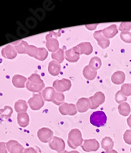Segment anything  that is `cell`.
<instances>
[{
    "instance_id": "cell-5",
    "label": "cell",
    "mask_w": 131,
    "mask_h": 153,
    "mask_svg": "<svg viewBox=\"0 0 131 153\" xmlns=\"http://www.w3.org/2000/svg\"><path fill=\"white\" fill-rule=\"evenodd\" d=\"M28 53L30 56H33V57L40 59L41 61L46 59L47 57V51L44 48H36L34 46H31L29 47V50Z\"/></svg>"
},
{
    "instance_id": "cell-40",
    "label": "cell",
    "mask_w": 131,
    "mask_h": 153,
    "mask_svg": "<svg viewBox=\"0 0 131 153\" xmlns=\"http://www.w3.org/2000/svg\"><path fill=\"white\" fill-rule=\"evenodd\" d=\"M105 153H119V152H116V150L112 149V150H109V151H107Z\"/></svg>"
},
{
    "instance_id": "cell-39",
    "label": "cell",
    "mask_w": 131,
    "mask_h": 153,
    "mask_svg": "<svg viewBox=\"0 0 131 153\" xmlns=\"http://www.w3.org/2000/svg\"><path fill=\"white\" fill-rule=\"evenodd\" d=\"M58 153H79L78 151H71V152H67V151H63Z\"/></svg>"
},
{
    "instance_id": "cell-29",
    "label": "cell",
    "mask_w": 131,
    "mask_h": 153,
    "mask_svg": "<svg viewBox=\"0 0 131 153\" xmlns=\"http://www.w3.org/2000/svg\"><path fill=\"white\" fill-rule=\"evenodd\" d=\"M15 108H16V111H17L18 112L26 111V110H27L26 103H25L24 101H22V100L18 101V102L16 103Z\"/></svg>"
},
{
    "instance_id": "cell-36",
    "label": "cell",
    "mask_w": 131,
    "mask_h": 153,
    "mask_svg": "<svg viewBox=\"0 0 131 153\" xmlns=\"http://www.w3.org/2000/svg\"><path fill=\"white\" fill-rule=\"evenodd\" d=\"M0 153H7L6 148H5V144L3 143L0 144Z\"/></svg>"
},
{
    "instance_id": "cell-35",
    "label": "cell",
    "mask_w": 131,
    "mask_h": 153,
    "mask_svg": "<svg viewBox=\"0 0 131 153\" xmlns=\"http://www.w3.org/2000/svg\"><path fill=\"white\" fill-rule=\"evenodd\" d=\"M97 26V24H95V25H86V28L88 29L89 30H94L95 29Z\"/></svg>"
},
{
    "instance_id": "cell-2",
    "label": "cell",
    "mask_w": 131,
    "mask_h": 153,
    "mask_svg": "<svg viewBox=\"0 0 131 153\" xmlns=\"http://www.w3.org/2000/svg\"><path fill=\"white\" fill-rule=\"evenodd\" d=\"M90 123L94 126L101 127L104 126L107 123V115L102 111L93 112L90 118Z\"/></svg>"
},
{
    "instance_id": "cell-27",
    "label": "cell",
    "mask_w": 131,
    "mask_h": 153,
    "mask_svg": "<svg viewBox=\"0 0 131 153\" xmlns=\"http://www.w3.org/2000/svg\"><path fill=\"white\" fill-rule=\"evenodd\" d=\"M64 101V95L63 93H60V92H55L53 102L57 105H61Z\"/></svg>"
},
{
    "instance_id": "cell-30",
    "label": "cell",
    "mask_w": 131,
    "mask_h": 153,
    "mask_svg": "<svg viewBox=\"0 0 131 153\" xmlns=\"http://www.w3.org/2000/svg\"><path fill=\"white\" fill-rule=\"evenodd\" d=\"M120 38L125 43L130 44L131 43V33L130 32H122L120 34Z\"/></svg>"
},
{
    "instance_id": "cell-6",
    "label": "cell",
    "mask_w": 131,
    "mask_h": 153,
    "mask_svg": "<svg viewBox=\"0 0 131 153\" xmlns=\"http://www.w3.org/2000/svg\"><path fill=\"white\" fill-rule=\"evenodd\" d=\"M71 86H72V83L68 79H62V80L53 82V88L56 89V91L60 93L68 91L71 88Z\"/></svg>"
},
{
    "instance_id": "cell-34",
    "label": "cell",
    "mask_w": 131,
    "mask_h": 153,
    "mask_svg": "<svg viewBox=\"0 0 131 153\" xmlns=\"http://www.w3.org/2000/svg\"><path fill=\"white\" fill-rule=\"evenodd\" d=\"M123 140L127 144H131V129H128L123 134Z\"/></svg>"
},
{
    "instance_id": "cell-1",
    "label": "cell",
    "mask_w": 131,
    "mask_h": 153,
    "mask_svg": "<svg viewBox=\"0 0 131 153\" xmlns=\"http://www.w3.org/2000/svg\"><path fill=\"white\" fill-rule=\"evenodd\" d=\"M68 143L69 147L72 149H75L79 146H82L83 143V139L80 130H79L78 129H74L71 130L68 134Z\"/></svg>"
},
{
    "instance_id": "cell-21",
    "label": "cell",
    "mask_w": 131,
    "mask_h": 153,
    "mask_svg": "<svg viewBox=\"0 0 131 153\" xmlns=\"http://www.w3.org/2000/svg\"><path fill=\"white\" fill-rule=\"evenodd\" d=\"M101 147L106 152L112 150L114 147V142L112 139L109 137H105L103 138L102 140H101Z\"/></svg>"
},
{
    "instance_id": "cell-41",
    "label": "cell",
    "mask_w": 131,
    "mask_h": 153,
    "mask_svg": "<svg viewBox=\"0 0 131 153\" xmlns=\"http://www.w3.org/2000/svg\"><path fill=\"white\" fill-rule=\"evenodd\" d=\"M130 152H131V149H130Z\"/></svg>"
},
{
    "instance_id": "cell-12",
    "label": "cell",
    "mask_w": 131,
    "mask_h": 153,
    "mask_svg": "<svg viewBox=\"0 0 131 153\" xmlns=\"http://www.w3.org/2000/svg\"><path fill=\"white\" fill-rule=\"evenodd\" d=\"M38 135H39V138L41 141L46 143L50 141L51 138L53 137V132L50 129L42 128V129H40Z\"/></svg>"
},
{
    "instance_id": "cell-7",
    "label": "cell",
    "mask_w": 131,
    "mask_h": 153,
    "mask_svg": "<svg viewBox=\"0 0 131 153\" xmlns=\"http://www.w3.org/2000/svg\"><path fill=\"white\" fill-rule=\"evenodd\" d=\"M59 111L63 115H75L78 112L76 106L72 103H63L59 107Z\"/></svg>"
},
{
    "instance_id": "cell-13",
    "label": "cell",
    "mask_w": 131,
    "mask_h": 153,
    "mask_svg": "<svg viewBox=\"0 0 131 153\" xmlns=\"http://www.w3.org/2000/svg\"><path fill=\"white\" fill-rule=\"evenodd\" d=\"M46 39H47V42H46V47L48 48V50L50 51H52V52L54 53V51H57L59 49V43L57 41V39L55 37H52L50 34H49L47 36H46Z\"/></svg>"
},
{
    "instance_id": "cell-10",
    "label": "cell",
    "mask_w": 131,
    "mask_h": 153,
    "mask_svg": "<svg viewBox=\"0 0 131 153\" xmlns=\"http://www.w3.org/2000/svg\"><path fill=\"white\" fill-rule=\"evenodd\" d=\"M94 37L96 39L98 45L101 47L102 49H105V48H107L109 46L110 40L108 39H107V38H105V36H103L101 30L96 31L94 34Z\"/></svg>"
},
{
    "instance_id": "cell-26",
    "label": "cell",
    "mask_w": 131,
    "mask_h": 153,
    "mask_svg": "<svg viewBox=\"0 0 131 153\" xmlns=\"http://www.w3.org/2000/svg\"><path fill=\"white\" fill-rule=\"evenodd\" d=\"M64 49H60V50L57 51V52L53 53L52 58L53 59H55L57 62L61 63V62H62L64 61Z\"/></svg>"
},
{
    "instance_id": "cell-17",
    "label": "cell",
    "mask_w": 131,
    "mask_h": 153,
    "mask_svg": "<svg viewBox=\"0 0 131 153\" xmlns=\"http://www.w3.org/2000/svg\"><path fill=\"white\" fill-rule=\"evenodd\" d=\"M126 75L122 71H116L111 76V81L115 85H121L125 81Z\"/></svg>"
},
{
    "instance_id": "cell-38",
    "label": "cell",
    "mask_w": 131,
    "mask_h": 153,
    "mask_svg": "<svg viewBox=\"0 0 131 153\" xmlns=\"http://www.w3.org/2000/svg\"><path fill=\"white\" fill-rule=\"evenodd\" d=\"M127 124L130 126V128L131 129V115L129 116V118H127Z\"/></svg>"
},
{
    "instance_id": "cell-8",
    "label": "cell",
    "mask_w": 131,
    "mask_h": 153,
    "mask_svg": "<svg viewBox=\"0 0 131 153\" xmlns=\"http://www.w3.org/2000/svg\"><path fill=\"white\" fill-rule=\"evenodd\" d=\"M64 55H65V59L70 62H76L77 61H79L80 58V53L77 47H74L69 50L66 51Z\"/></svg>"
},
{
    "instance_id": "cell-28",
    "label": "cell",
    "mask_w": 131,
    "mask_h": 153,
    "mask_svg": "<svg viewBox=\"0 0 131 153\" xmlns=\"http://www.w3.org/2000/svg\"><path fill=\"white\" fill-rule=\"evenodd\" d=\"M120 92L123 96L126 97L131 96V85L130 84H124L121 87Z\"/></svg>"
},
{
    "instance_id": "cell-19",
    "label": "cell",
    "mask_w": 131,
    "mask_h": 153,
    "mask_svg": "<svg viewBox=\"0 0 131 153\" xmlns=\"http://www.w3.org/2000/svg\"><path fill=\"white\" fill-rule=\"evenodd\" d=\"M48 70L50 74L53 76H57L61 71V65L57 61H52L49 64Z\"/></svg>"
},
{
    "instance_id": "cell-33",
    "label": "cell",
    "mask_w": 131,
    "mask_h": 153,
    "mask_svg": "<svg viewBox=\"0 0 131 153\" xmlns=\"http://www.w3.org/2000/svg\"><path fill=\"white\" fill-rule=\"evenodd\" d=\"M130 29H131V22H122L119 28V30L122 32H129Z\"/></svg>"
},
{
    "instance_id": "cell-31",
    "label": "cell",
    "mask_w": 131,
    "mask_h": 153,
    "mask_svg": "<svg viewBox=\"0 0 131 153\" xmlns=\"http://www.w3.org/2000/svg\"><path fill=\"white\" fill-rule=\"evenodd\" d=\"M2 51H3V52H5V51H6V53H2V55H3V56H4V57L7 58V56H8V54H10V55H13V57H15L16 56V52L13 49V47L10 46V45L6 47V48H5L4 49L2 50Z\"/></svg>"
},
{
    "instance_id": "cell-22",
    "label": "cell",
    "mask_w": 131,
    "mask_h": 153,
    "mask_svg": "<svg viewBox=\"0 0 131 153\" xmlns=\"http://www.w3.org/2000/svg\"><path fill=\"white\" fill-rule=\"evenodd\" d=\"M118 111L119 113L122 116H128L130 114L131 111V108L130 106L128 103L125 102V103H122L121 104H119L118 107Z\"/></svg>"
},
{
    "instance_id": "cell-4",
    "label": "cell",
    "mask_w": 131,
    "mask_h": 153,
    "mask_svg": "<svg viewBox=\"0 0 131 153\" xmlns=\"http://www.w3.org/2000/svg\"><path fill=\"white\" fill-rule=\"evenodd\" d=\"M89 99L90 101V108L97 109L99 106L105 103V96L103 92H97Z\"/></svg>"
},
{
    "instance_id": "cell-18",
    "label": "cell",
    "mask_w": 131,
    "mask_h": 153,
    "mask_svg": "<svg viewBox=\"0 0 131 153\" xmlns=\"http://www.w3.org/2000/svg\"><path fill=\"white\" fill-rule=\"evenodd\" d=\"M7 148L10 153H22V151L24 149V148L20 144H19L17 141H14V140L9 141L7 144Z\"/></svg>"
},
{
    "instance_id": "cell-32",
    "label": "cell",
    "mask_w": 131,
    "mask_h": 153,
    "mask_svg": "<svg viewBox=\"0 0 131 153\" xmlns=\"http://www.w3.org/2000/svg\"><path fill=\"white\" fill-rule=\"evenodd\" d=\"M115 99H116V101L117 102V103H119V104H121V103H125V102L127 101V97H126L125 96H123V95L121 93L120 91H118V92H116V97H115Z\"/></svg>"
},
{
    "instance_id": "cell-24",
    "label": "cell",
    "mask_w": 131,
    "mask_h": 153,
    "mask_svg": "<svg viewBox=\"0 0 131 153\" xmlns=\"http://www.w3.org/2000/svg\"><path fill=\"white\" fill-rule=\"evenodd\" d=\"M44 99L47 101H53L55 95V91L53 88H46L42 92Z\"/></svg>"
},
{
    "instance_id": "cell-16",
    "label": "cell",
    "mask_w": 131,
    "mask_h": 153,
    "mask_svg": "<svg viewBox=\"0 0 131 153\" xmlns=\"http://www.w3.org/2000/svg\"><path fill=\"white\" fill-rule=\"evenodd\" d=\"M103 36L105 38L109 39L110 38H113L118 33V29L116 25H111L109 27H108L106 29H104L101 30Z\"/></svg>"
},
{
    "instance_id": "cell-37",
    "label": "cell",
    "mask_w": 131,
    "mask_h": 153,
    "mask_svg": "<svg viewBox=\"0 0 131 153\" xmlns=\"http://www.w3.org/2000/svg\"><path fill=\"white\" fill-rule=\"evenodd\" d=\"M24 153H38V152L35 151V149H32V148H31V149H28L27 150H25Z\"/></svg>"
},
{
    "instance_id": "cell-11",
    "label": "cell",
    "mask_w": 131,
    "mask_h": 153,
    "mask_svg": "<svg viewBox=\"0 0 131 153\" xmlns=\"http://www.w3.org/2000/svg\"><path fill=\"white\" fill-rule=\"evenodd\" d=\"M77 111L80 113H84L87 111L90 108V99L87 98H81L79 99L76 103Z\"/></svg>"
},
{
    "instance_id": "cell-3",
    "label": "cell",
    "mask_w": 131,
    "mask_h": 153,
    "mask_svg": "<svg viewBox=\"0 0 131 153\" xmlns=\"http://www.w3.org/2000/svg\"><path fill=\"white\" fill-rule=\"evenodd\" d=\"M100 148V144L96 139H88L84 140L82 144V149L84 152H97Z\"/></svg>"
},
{
    "instance_id": "cell-20",
    "label": "cell",
    "mask_w": 131,
    "mask_h": 153,
    "mask_svg": "<svg viewBox=\"0 0 131 153\" xmlns=\"http://www.w3.org/2000/svg\"><path fill=\"white\" fill-rule=\"evenodd\" d=\"M83 76L85 77L86 79H87L89 81H92V80H94V79L96 78L97 76V71L95 70H93L91 68H90L89 66H86L84 67L83 71Z\"/></svg>"
},
{
    "instance_id": "cell-9",
    "label": "cell",
    "mask_w": 131,
    "mask_h": 153,
    "mask_svg": "<svg viewBox=\"0 0 131 153\" xmlns=\"http://www.w3.org/2000/svg\"><path fill=\"white\" fill-rule=\"evenodd\" d=\"M50 147L53 150H55V151H57L58 152H61L64 151L65 144H64V140L57 137H53L52 140L50 142Z\"/></svg>"
},
{
    "instance_id": "cell-23",
    "label": "cell",
    "mask_w": 131,
    "mask_h": 153,
    "mask_svg": "<svg viewBox=\"0 0 131 153\" xmlns=\"http://www.w3.org/2000/svg\"><path fill=\"white\" fill-rule=\"evenodd\" d=\"M101 65H102V62L99 57H93L90 59V63H89L90 68H91L92 70H95V71L99 70L101 67Z\"/></svg>"
},
{
    "instance_id": "cell-25",
    "label": "cell",
    "mask_w": 131,
    "mask_h": 153,
    "mask_svg": "<svg viewBox=\"0 0 131 153\" xmlns=\"http://www.w3.org/2000/svg\"><path fill=\"white\" fill-rule=\"evenodd\" d=\"M18 122L20 126H27L29 124V115L26 113H20L18 116Z\"/></svg>"
},
{
    "instance_id": "cell-14",
    "label": "cell",
    "mask_w": 131,
    "mask_h": 153,
    "mask_svg": "<svg viewBox=\"0 0 131 153\" xmlns=\"http://www.w3.org/2000/svg\"><path fill=\"white\" fill-rule=\"evenodd\" d=\"M76 47L79 49L80 55L83 54V55H89L93 52V46L90 42H83L78 44Z\"/></svg>"
},
{
    "instance_id": "cell-15",
    "label": "cell",
    "mask_w": 131,
    "mask_h": 153,
    "mask_svg": "<svg viewBox=\"0 0 131 153\" xmlns=\"http://www.w3.org/2000/svg\"><path fill=\"white\" fill-rule=\"evenodd\" d=\"M29 104L33 110H39L42 107L44 102L40 95H35L32 98L29 100Z\"/></svg>"
}]
</instances>
